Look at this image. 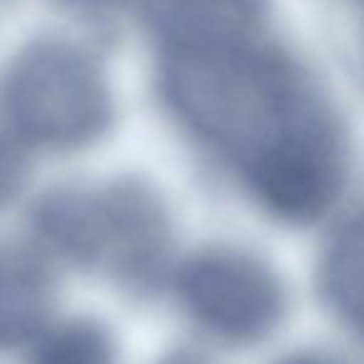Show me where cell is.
Here are the masks:
<instances>
[{
    "instance_id": "7",
    "label": "cell",
    "mask_w": 364,
    "mask_h": 364,
    "mask_svg": "<svg viewBox=\"0 0 364 364\" xmlns=\"http://www.w3.org/2000/svg\"><path fill=\"white\" fill-rule=\"evenodd\" d=\"M33 364H115V349L102 327L92 322H68L46 329Z\"/></svg>"
},
{
    "instance_id": "1",
    "label": "cell",
    "mask_w": 364,
    "mask_h": 364,
    "mask_svg": "<svg viewBox=\"0 0 364 364\" xmlns=\"http://www.w3.org/2000/svg\"><path fill=\"white\" fill-rule=\"evenodd\" d=\"M160 95L175 122L272 218L319 220L347 180L337 112L302 65L255 33L165 46Z\"/></svg>"
},
{
    "instance_id": "2",
    "label": "cell",
    "mask_w": 364,
    "mask_h": 364,
    "mask_svg": "<svg viewBox=\"0 0 364 364\" xmlns=\"http://www.w3.org/2000/svg\"><path fill=\"white\" fill-rule=\"evenodd\" d=\"M31 228L48 255L125 292H155L170 272V215L160 195L132 177L50 190L33 208Z\"/></svg>"
},
{
    "instance_id": "8",
    "label": "cell",
    "mask_w": 364,
    "mask_h": 364,
    "mask_svg": "<svg viewBox=\"0 0 364 364\" xmlns=\"http://www.w3.org/2000/svg\"><path fill=\"white\" fill-rule=\"evenodd\" d=\"M26 167L11 142L0 140V208H6L23 188Z\"/></svg>"
},
{
    "instance_id": "5",
    "label": "cell",
    "mask_w": 364,
    "mask_h": 364,
    "mask_svg": "<svg viewBox=\"0 0 364 364\" xmlns=\"http://www.w3.org/2000/svg\"><path fill=\"white\" fill-rule=\"evenodd\" d=\"M53 282L36 255L0 242V352L46 334Z\"/></svg>"
},
{
    "instance_id": "3",
    "label": "cell",
    "mask_w": 364,
    "mask_h": 364,
    "mask_svg": "<svg viewBox=\"0 0 364 364\" xmlns=\"http://www.w3.org/2000/svg\"><path fill=\"white\" fill-rule=\"evenodd\" d=\"M112 115L100 65L70 43H33L0 75V120L33 150H82L110 130Z\"/></svg>"
},
{
    "instance_id": "10",
    "label": "cell",
    "mask_w": 364,
    "mask_h": 364,
    "mask_svg": "<svg viewBox=\"0 0 364 364\" xmlns=\"http://www.w3.org/2000/svg\"><path fill=\"white\" fill-rule=\"evenodd\" d=\"M279 364H347L339 357H332V354L324 352H299V354H289L284 357Z\"/></svg>"
},
{
    "instance_id": "9",
    "label": "cell",
    "mask_w": 364,
    "mask_h": 364,
    "mask_svg": "<svg viewBox=\"0 0 364 364\" xmlns=\"http://www.w3.org/2000/svg\"><path fill=\"white\" fill-rule=\"evenodd\" d=\"M157 364H213L205 354L195 352V349H172Z\"/></svg>"
},
{
    "instance_id": "6",
    "label": "cell",
    "mask_w": 364,
    "mask_h": 364,
    "mask_svg": "<svg viewBox=\"0 0 364 364\" xmlns=\"http://www.w3.org/2000/svg\"><path fill=\"white\" fill-rule=\"evenodd\" d=\"M319 287L339 322L364 342V208L324 247Z\"/></svg>"
},
{
    "instance_id": "4",
    "label": "cell",
    "mask_w": 364,
    "mask_h": 364,
    "mask_svg": "<svg viewBox=\"0 0 364 364\" xmlns=\"http://www.w3.org/2000/svg\"><path fill=\"white\" fill-rule=\"evenodd\" d=\"M180 307L208 337L232 347L267 339L287 312V292L262 257L215 245L193 252L175 274Z\"/></svg>"
}]
</instances>
